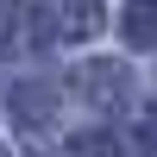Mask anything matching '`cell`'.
<instances>
[{
	"label": "cell",
	"instance_id": "obj_1",
	"mask_svg": "<svg viewBox=\"0 0 157 157\" xmlns=\"http://www.w3.org/2000/svg\"><path fill=\"white\" fill-rule=\"evenodd\" d=\"M101 32V0H50L44 38H94Z\"/></svg>",
	"mask_w": 157,
	"mask_h": 157
},
{
	"label": "cell",
	"instance_id": "obj_2",
	"mask_svg": "<svg viewBox=\"0 0 157 157\" xmlns=\"http://www.w3.org/2000/svg\"><path fill=\"white\" fill-rule=\"evenodd\" d=\"M82 88L94 94V107H120V101L132 94V88H126V75L113 69V63H88V69H82Z\"/></svg>",
	"mask_w": 157,
	"mask_h": 157
},
{
	"label": "cell",
	"instance_id": "obj_3",
	"mask_svg": "<svg viewBox=\"0 0 157 157\" xmlns=\"http://www.w3.org/2000/svg\"><path fill=\"white\" fill-rule=\"evenodd\" d=\"M19 32H25V0H0V44H13Z\"/></svg>",
	"mask_w": 157,
	"mask_h": 157
},
{
	"label": "cell",
	"instance_id": "obj_4",
	"mask_svg": "<svg viewBox=\"0 0 157 157\" xmlns=\"http://www.w3.org/2000/svg\"><path fill=\"white\" fill-rule=\"evenodd\" d=\"M126 32L138 38V44H157V6H132V25Z\"/></svg>",
	"mask_w": 157,
	"mask_h": 157
},
{
	"label": "cell",
	"instance_id": "obj_5",
	"mask_svg": "<svg viewBox=\"0 0 157 157\" xmlns=\"http://www.w3.org/2000/svg\"><path fill=\"white\" fill-rule=\"evenodd\" d=\"M75 157H120V151H113V145H107V138H88V145H82V151H75Z\"/></svg>",
	"mask_w": 157,
	"mask_h": 157
},
{
	"label": "cell",
	"instance_id": "obj_6",
	"mask_svg": "<svg viewBox=\"0 0 157 157\" xmlns=\"http://www.w3.org/2000/svg\"><path fill=\"white\" fill-rule=\"evenodd\" d=\"M145 138H151V151H157V126H151V132H145Z\"/></svg>",
	"mask_w": 157,
	"mask_h": 157
}]
</instances>
